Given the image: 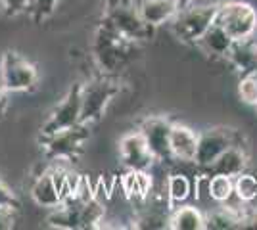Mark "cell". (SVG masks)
Returning <instances> with one entry per match:
<instances>
[{"label": "cell", "instance_id": "f546056e", "mask_svg": "<svg viewBox=\"0 0 257 230\" xmlns=\"http://www.w3.org/2000/svg\"><path fill=\"white\" fill-rule=\"evenodd\" d=\"M8 90L4 87V81H2V75H0V110H4V106H6V102H8Z\"/></svg>", "mask_w": 257, "mask_h": 230}, {"label": "cell", "instance_id": "d4e9b609", "mask_svg": "<svg viewBox=\"0 0 257 230\" xmlns=\"http://www.w3.org/2000/svg\"><path fill=\"white\" fill-rule=\"evenodd\" d=\"M238 96L244 104L255 106L257 104V71L246 73L238 81Z\"/></svg>", "mask_w": 257, "mask_h": 230}, {"label": "cell", "instance_id": "7a4b0ae2", "mask_svg": "<svg viewBox=\"0 0 257 230\" xmlns=\"http://www.w3.org/2000/svg\"><path fill=\"white\" fill-rule=\"evenodd\" d=\"M106 23L133 44L139 41H148L154 33V27L142 20L135 0H109Z\"/></svg>", "mask_w": 257, "mask_h": 230}, {"label": "cell", "instance_id": "4dcf8cb0", "mask_svg": "<svg viewBox=\"0 0 257 230\" xmlns=\"http://www.w3.org/2000/svg\"><path fill=\"white\" fill-rule=\"evenodd\" d=\"M196 0H179V8H184V6H188V4H192Z\"/></svg>", "mask_w": 257, "mask_h": 230}, {"label": "cell", "instance_id": "4fadbf2b", "mask_svg": "<svg viewBox=\"0 0 257 230\" xmlns=\"http://www.w3.org/2000/svg\"><path fill=\"white\" fill-rule=\"evenodd\" d=\"M137 6L142 20L156 29L165 23H171L179 12V0H139Z\"/></svg>", "mask_w": 257, "mask_h": 230}, {"label": "cell", "instance_id": "8fae6325", "mask_svg": "<svg viewBox=\"0 0 257 230\" xmlns=\"http://www.w3.org/2000/svg\"><path fill=\"white\" fill-rule=\"evenodd\" d=\"M119 157L127 169L135 171H148L156 163V157L150 152L140 131L128 132L119 140Z\"/></svg>", "mask_w": 257, "mask_h": 230}, {"label": "cell", "instance_id": "cb8c5ba5", "mask_svg": "<svg viewBox=\"0 0 257 230\" xmlns=\"http://www.w3.org/2000/svg\"><path fill=\"white\" fill-rule=\"evenodd\" d=\"M104 219V205L98 201L96 197H90L88 201L81 203V220H83V228H94L98 222Z\"/></svg>", "mask_w": 257, "mask_h": 230}, {"label": "cell", "instance_id": "9c48e42d", "mask_svg": "<svg viewBox=\"0 0 257 230\" xmlns=\"http://www.w3.org/2000/svg\"><path fill=\"white\" fill-rule=\"evenodd\" d=\"M44 150L50 159H64V161H73L79 152L83 150V144L88 140V131L86 125L79 123L71 129H65L56 134H50L44 138Z\"/></svg>", "mask_w": 257, "mask_h": 230}, {"label": "cell", "instance_id": "6da1fadb", "mask_svg": "<svg viewBox=\"0 0 257 230\" xmlns=\"http://www.w3.org/2000/svg\"><path fill=\"white\" fill-rule=\"evenodd\" d=\"M219 10V2H192L184 8H179L177 16L171 20V29L182 43L196 44L200 37L215 22Z\"/></svg>", "mask_w": 257, "mask_h": 230}, {"label": "cell", "instance_id": "d590c367", "mask_svg": "<svg viewBox=\"0 0 257 230\" xmlns=\"http://www.w3.org/2000/svg\"><path fill=\"white\" fill-rule=\"evenodd\" d=\"M255 106H257V104H255Z\"/></svg>", "mask_w": 257, "mask_h": 230}, {"label": "cell", "instance_id": "52a82bcc", "mask_svg": "<svg viewBox=\"0 0 257 230\" xmlns=\"http://www.w3.org/2000/svg\"><path fill=\"white\" fill-rule=\"evenodd\" d=\"M0 75L4 81V87L8 92H23L31 90L37 81L39 73L37 67L29 60H25L18 52H6L0 60Z\"/></svg>", "mask_w": 257, "mask_h": 230}, {"label": "cell", "instance_id": "4316f807", "mask_svg": "<svg viewBox=\"0 0 257 230\" xmlns=\"http://www.w3.org/2000/svg\"><path fill=\"white\" fill-rule=\"evenodd\" d=\"M20 205V201H18V197L16 194L12 192V188L6 184V182H2L0 180V207H8V209H18Z\"/></svg>", "mask_w": 257, "mask_h": 230}, {"label": "cell", "instance_id": "7c38bea8", "mask_svg": "<svg viewBox=\"0 0 257 230\" xmlns=\"http://www.w3.org/2000/svg\"><path fill=\"white\" fill-rule=\"evenodd\" d=\"M198 150V132L190 127L173 123L171 129V155L182 163H194Z\"/></svg>", "mask_w": 257, "mask_h": 230}, {"label": "cell", "instance_id": "7402d4cb", "mask_svg": "<svg viewBox=\"0 0 257 230\" xmlns=\"http://www.w3.org/2000/svg\"><path fill=\"white\" fill-rule=\"evenodd\" d=\"M192 192V182L190 178L182 173H173L167 178V197H169V203H182L186 201L188 196Z\"/></svg>", "mask_w": 257, "mask_h": 230}, {"label": "cell", "instance_id": "30bf717a", "mask_svg": "<svg viewBox=\"0 0 257 230\" xmlns=\"http://www.w3.org/2000/svg\"><path fill=\"white\" fill-rule=\"evenodd\" d=\"M171 129H173V123L167 117H161V115L148 117V119H144V123L140 125V134L144 136V140L148 144L150 152L154 153L156 161L173 159Z\"/></svg>", "mask_w": 257, "mask_h": 230}, {"label": "cell", "instance_id": "5b68a950", "mask_svg": "<svg viewBox=\"0 0 257 230\" xmlns=\"http://www.w3.org/2000/svg\"><path fill=\"white\" fill-rule=\"evenodd\" d=\"M119 92L117 83L109 77H96L92 81H88L83 85V92H81V123L83 125H90L98 121L109 102L115 98Z\"/></svg>", "mask_w": 257, "mask_h": 230}, {"label": "cell", "instance_id": "ba28073f", "mask_svg": "<svg viewBox=\"0 0 257 230\" xmlns=\"http://www.w3.org/2000/svg\"><path fill=\"white\" fill-rule=\"evenodd\" d=\"M81 92H83L81 83H77L67 90V94L60 100V104L54 108L46 123L43 125L44 138L60 131H65V129H71L81 123Z\"/></svg>", "mask_w": 257, "mask_h": 230}, {"label": "cell", "instance_id": "8992f818", "mask_svg": "<svg viewBox=\"0 0 257 230\" xmlns=\"http://www.w3.org/2000/svg\"><path fill=\"white\" fill-rule=\"evenodd\" d=\"M232 144H240V134L234 129H228V127L205 129L202 134H198V150H196L194 163L209 171L215 159Z\"/></svg>", "mask_w": 257, "mask_h": 230}, {"label": "cell", "instance_id": "e0dca14e", "mask_svg": "<svg viewBox=\"0 0 257 230\" xmlns=\"http://www.w3.org/2000/svg\"><path fill=\"white\" fill-rule=\"evenodd\" d=\"M226 60L242 73H253L257 71V54H255V43L251 39L247 41H236L234 46L226 56Z\"/></svg>", "mask_w": 257, "mask_h": 230}, {"label": "cell", "instance_id": "44dd1931", "mask_svg": "<svg viewBox=\"0 0 257 230\" xmlns=\"http://www.w3.org/2000/svg\"><path fill=\"white\" fill-rule=\"evenodd\" d=\"M207 194L219 205L228 201L234 196V178L226 175H217V173L211 175L209 182H207Z\"/></svg>", "mask_w": 257, "mask_h": 230}, {"label": "cell", "instance_id": "836d02e7", "mask_svg": "<svg viewBox=\"0 0 257 230\" xmlns=\"http://www.w3.org/2000/svg\"><path fill=\"white\" fill-rule=\"evenodd\" d=\"M0 115H2V110H0Z\"/></svg>", "mask_w": 257, "mask_h": 230}, {"label": "cell", "instance_id": "3957f363", "mask_svg": "<svg viewBox=\"0 0 257 230\" xmlns=\"http://www.w3.org/2000/svg\"><path fill=\"white\" fill-rule=\"evenodd\" d=\"M215 22L221 23L234 41H247L257 31V10L244 0H225L219 2Z\"/></svg>", "mask_w": 257, "mask_h": 230}, {"label": "cell", "instance_id": "f1b7e54d", "mask_svg": "<svg viewBox=\"0 0 257 230\" xmlns=\"http://www.w3.org/2000/svg\"><path fill=\"white\" fill-rule=\"evenodd\" d=\"M16 222V215H14V209L8 207H0V230H8L14 226Z\"/></svg>", "mask_w": 257, "mask_h": 230}, {"label": "cell", "instance_id": "d6a6232c", "mask_svg": "<svg viewBox=\"0 0 257 230\" xmlns=\"http://www.w3.org/2000/svg\"><path fill=\"white\" fill-rule=\"evenodd\" d=\"M0 10H2V4H0Z\"/></svg>", "mask_w": 257, "mask_h": 230}, {"label": "cell", "instance_id": "9a60e30c", "mask_svg": "<svg viewBox=\"0 0 257 230\" xmlns=\"http://www.w3.org/2000/svg\"><path fill=\"white\" fill-rule=\"evenodd\" d=\"M234 39L230 37V33L226 31L221 23L213 22L209 25V29L205 31L200 41L196 43L198 48H202L205 54L213 56V58H226L230 48L234 46Z\"/></svg>", "mask_w": 257, "mask_h": 230}, {"label": "cell", "instance_id": "277c9868", "mask_svg": "<svg viewBox=\"0 0 257 230\" xmlns=\"http://www.w3.org/2000/svg\"><path fill=\"white\" fill-rule=\"evenodd\" d=\"M131 44L133 43H128L127 39H123L117 31H113L107 23H104L98 29L96 39H94V60L98 67L106 75L119 71L127 62Z\"/></svg>", "mask_w": 257, "mask_h": 230}, {"label": "cell", "instance_id": "d6986e66", "mask_svg": "<svg viewBox=\"0 0 257 230\" xmlns=\"http://www.w3.org/2000/svg\"><path fill=\"white\" fill-rule=\"evenodd\" d=\"M123 190L128 197L146 199L152 190V176L148 175V171L128 169V173L123 176Z\"/></svg>", "mask_w": 257, "mask_h": 230}, {"label": "cell", "instance_id": "5bb4252c", "mask_svg": "<svg viewBox=\"0 0 257 230\" xmlns=\"http://www.w3.org/2000/svg\"><path fill=\"white\" fill-rule=\"evenodd\" d=\"M247 161H249V157H247L246 148L242 144H232L215 159V163L209 167V173L211 175H215V173L217 175H226L234 178V176L246 171Z\"/></svg>", "mask_w": 257, "mask_h": 230}, {"label": "cell", "instance_id": "484cf974", "mask_svg": "<svg viewBox=\"0 0 257 230\" xmlns=\"http://www.w3.org/2000/svg\"><path fill=\"white\" fill-rule=\"evenodd\" d=\"M58 4H60V0H29L27 12L31 14L35 22H44L56 12Z\"/></svg>", "mask_w": 257, "mask_h": 230}, {"label": "cell", "instance_id": "1f68e13d", "mask_svg": "<svg viewBox=\"0 0 257 230\" xmlns=\"http://www.w3.org/2000/svg\"><path fill=\"white\" fill-rule=\"evenodd\" d=\"M255 54H257V43H255Z\"/></svg>", "mask_w": 257, "mask_h": 230}, {"label": "cell", "instance_id": "2e32d148", "mask_svg": "<svg viewBox=\"0 0 257 230\" xmlns=\"http://www.w3.org/2000/svg\"><path fill=\"white\" fill-rule=\"evenodd\" d=\"M31 196L37 205L46 209H54L62 203V192H60V188L56 186L50 171H46V173L35 178V182L31 186Z\"/></svg>", "mask_w": 257, "mask_h": 230}, {"label": "cell", "instance_id": "ac0fdd59", "mask_svg": "<svg viewBox=\"0 0 257 230\" xmlns=\"http://www.w3.org/2000/svg\"><path fill=\"white\" fill-rule=\"evenodd\" d=\"M169 228L173 230H204L205 215L194 205H182L171 211Z\"/></svg>", "mask_w": 257, "mask_h": 230}, {"label": "cell", "instance_id": "83f0119b", "mask_svg": "<svg viewBox=\"0 0 257 230\" xmlns=\"http://www.w3.org/2000/svg\"><path fill=\"white\" fill-rule=\"evenodd\" d=\"M0 4H2V10L8 16H18V14L27 12L29 0H0Z\"/></svg>", "mask_w": 257, "mask_h": 230}, {"label": "cell", "instance_id": "e575fe53", "mask_svg": "<svg viewBox=\"0 0 257 230\" xmlns=\"http://www.w3.org/2000/svg\"><path fill=\"white\" fill-rule=\"evenodd\" d=\"M135 2H139V0H135Z\"/></svg>", "mask_w": 257, "mask_h": 230}, {"label": "cell", "instance_id": "ffe728a7", "mask_svg": "<svg viewBox=\"0 0 257 230\" xmlns=\"http://www.w3.org/2000/svg\"><path fill=\"white\" fill-rule=\"evenodd\" d=\"M205 228L213 230H230V228H240V215L234 209L228 205L221 203V207L215 209L213 213L205 215Z\"/></svg>", "mask_w": 257, "mask_h": 230}, {"label": "cell", "instance_id": "603a6c76", "mask_svg": "<svg viewBox=\"0 0 257 230\" xmlns=\"http://www.w3.org/2000/svg\"><path fill=\"white\" fill-rule=\"evenodd\" d=\"M234 196L244 203H251L257 199V178L249 173H240L234 176Z\"/></svg>", "mask_w": 257, "mask_h": 230}]
</instances>
